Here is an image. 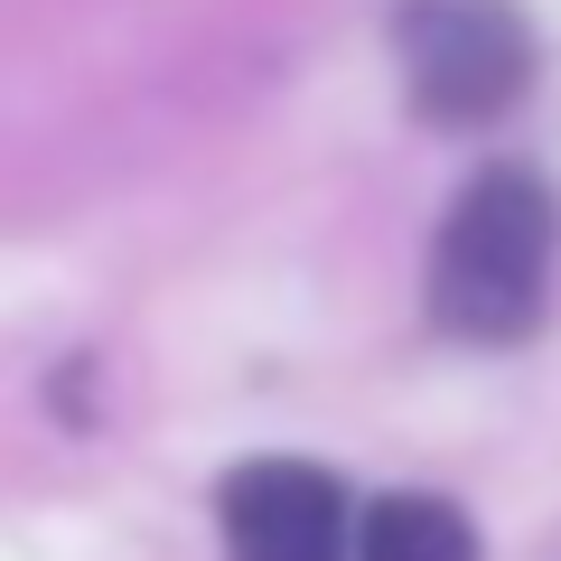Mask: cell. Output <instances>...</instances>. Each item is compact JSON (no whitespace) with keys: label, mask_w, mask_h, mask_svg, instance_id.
<instances>
[{"label":"cell","mask_w":561,"mask_h":561,"mask_svg":"<svg viewBox=\"0 0 561 561\" xmlns=\"http://www.w3.org/2000/svg\"><path fill=\"white\" fill-rule=\"evenodd\" d=\"M552 187L534 169H478L449 197L440 243H431V319L468 346H515L534 337L542 300H552Z\"/></svg>","instance_id":"6da1fadb"},{"label":"cell","mask_w":561,"mask_h":561,"mask_svg":"<svg viewBox=\"0 0 561 561\" xmlns=\"http://www.w3.org/2000/svg\"><path fill=\"white\" fill-rule=\"evenodd\" d=\"M393 57L421 122L478 131L534 84V28H524L515 0H402Z\"/></svg>","instance_id":"7a4b0ae2"},{"label":"cell","mask_w":561,"mask_h":561,"mask_svg":"<svg viewBox=\"0 0 561 561\" xmlns=\"http://www.w3.org/2000/svg\"><path fill=\"white\" fill-rule=\"evenodd\" d=\"M225 561H356V505L309 459H253L225 478Z\"/></svg>","instance_id":"3957f363"},{"label":"cell","mask_w":561,"mask_h":561,"mask_svg":"<svg viewBox=\"0 0 561 561\" xmlns=\"http://www.w3.org/2000/svg\"><path fill=\"white\" fill-rule=\"evenodd\" d=\"M356 561H478V534L449 496H383L356 515Z\"/></svg>","instance_id":"277c9868"}]
</instances>
